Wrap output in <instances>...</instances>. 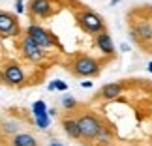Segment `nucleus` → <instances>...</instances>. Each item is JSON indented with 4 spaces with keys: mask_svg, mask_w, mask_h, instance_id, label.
I'll return each instance as SVG.
<instances>
[{
    "mask_svg": "<svg viewBox=\"0 0 152 146\" xmlns=\"http://www.w3.org/2000/svg\"><path fill=\"white\" fill-rule=\"evenodd\" d=\"M150 92H152V86H150Z\"/></svg>",
    "mask_w": 152,
    "mask_h": 146,
    "instance_id": "obj_28",
    "label": "nucleus"
},
{
    "mask_svg": "<svg viewBox=\"0 0 152 146\" xmlns=\"http://www.w3.org/2000/svg\"><path fill=\"white\" fill-rule=\"evenodd\" d=\"M130 36L139 43H152V21H148V19L132 21Z\"/></svg>",
    "mask_w": 152,
    "mask_h": 146,
    "instance_id": "obj_7",
    "label": "nucleus"
},
{
    "mask_svg": "<svg viewBox=\"0 0 152 146\" xmlns=\"http://www.w3.org/2000/svg\"><path fill=\"white\" fill-rule=\"evenodd\" d=\"M2 81L4 84L11 86V88H17V86H23L26 81V73L23 71V68L17 62H6L2 68Z\"/></svg>",
    "mask_w": 152,
    "mask_h": 146,
    "instance_id": "obj_5",
    "label": "nucleus"
},
{
    "mask_svg": "<svg viewBox=\"0 0 152 146\" xmlns=\"http://www.w3.org/2000/svg\"><path fill=\"white\" fill-rule=\"evenodd\" d=\"M34 118H36V127H39V129H47V127H49V118H51V116H49V110H47V113H43V114H38V116H34Z\"/></svg>",
    "mask_w": 152,
    "mask_h": 146,
    "instance_id": "obj_16",
    "label": "nucleus"
},
{
    "mask_svg": "<svg viewBox=\"0 0 152 146\" xmlns=\"http://www.w3.org/2000/svg\"><path fill=\"white\" fill-rule=\"evenodd\" d=\"M69 69H72V73L77 75V77H94V75L100 73V62L92 56L79 54L69 64Z\"/></svg>",
    "mask_w": 152,
    "mask_h": 146,
    "instance_id": "obj_2",
    "label": "nucleus"
},
{
    "mask_svg": "<svg viewBox=\"0 0 152 146\" xmlns=\"http://www.w3.org/2000/svg\"><path fill=\"white\" fill-rule=\"evenodd\" d=\"M62 107L66 110H73L75 107H77V99H75L73 96H64L62 97Z\"/></svg>",
    "mask_w": 152,
    "mask_h": 146,
    "instance_id": "obj_18",
    "label": "nucleus"
},
{
    "mask_svg": "<svg viewBox=\"0 0 152 146\" xmlns=\"http://www.w3.org/2000/svg\"><path fill=\"white\" fill-rule=\"evenodd\" d=\"M47 88H49L51 92H53V90H56V86H55V81H51V83L47 84Z\"/></svg>",
    "mask_w": 152,
    "mask_h": 146,
    "instance_id": "obj_22",
    "label": "nucleus"
},
{
    "mask_svg": "<svg viewBox=\"0 0 152 146\" xmlns=\"http://www.w3.org/2000/svg\"><path fill=\"white\" fill-rule=\"evenodd\" d=\"M0 32H2V38H19L21 36V25H19L17 15L2 11L0 13Z\"/></svg>",
    "mask_w": 152,
    "mask_h": 146,
    "instance_id": "obj_8",
    "label": "nucleus"
},
{
    "mask_svg": "<svg viewBox=\"0 0 152 146\" xmlns=\"http://www.w3.org/2000/svg\"><path fill=\"white\" fill-rule=\"evenodd\" d=\"M47 105H45V101L43 99H38V101H34V105H32V114L34 116H38V114H43V113H47Z\"/></svg>",
    "mask_w": 152,
    "mask_h": 146,
    "instance_id": "obj_17",
    "label": "nucleus"
},
{
    "mask_svg": "<svg viewBox=\"0 0 152 146\" xmlns=\"http://www.w3.org/2000/svg\"><path fill=\"white\" fill-rule=\"evenodd\" d=\"M55 86H56V90H60V92L68 90V84L64 83V81H58V79H55Z\"/></svg>",
    "mask_w": 152,
    "mask_h": 146,
    "instance_id": "obj_19",
    "label": "nucleus"
},
{
    "mask_svg": "<svg viewBox=\"0 0 152 146\" xmlns=\"http://www.w3.org/2000/svg\"><path fill=\"white\" fill-rule=\"evenodd\" d=\"M111 141H113V133H111L107 127H103V131L96 137L98 146H107V144H111Z\"/></svg>",
    "mask_w": 152,
    "mask_h": 146,
    "instance_id": "obj_15",
    "label": "nucleus"
},
{
    "mask_svg": "<svg viewBox=\"0 0 152 146\" xmlns=\"http://www.w3.org/2000/svg\"><path fill=\"white\" fill-rule=\"evenodd\" d=\"M15 11H17V13H25V0H17Z\"/></svg>",
    "mask_w": 152,
    "mask_h": 146,
    "instance_id": "obj_20",
    "label": "nucleus"
},
{
    "mask_svg": "<svg viewBox=\"0 0 152 146\" xmlns=\"http://www.w3.org/2000/svg\"><path fill=\"white\" fill-rule=\"evenodd\" d=\"M107 146H111V144H107Z\"/></svg>",
    "mask_w": 152,
    "mask_h": 146,
    "instance_id": "obj_29",
    "label": "nucleus"
},
{
    "mask_svg": "<svg viewBox=\"0 0 152 146\" xmlns=\"http://www.w3.org/2000/svg\"><path fill=\"white\" fill-rule=\"evenodd\" d=\"M26 11L36 19H47L53 13V4L51 0H30V4L26 6Z\"/></svg>",
    "mask_w": 152,
    "mask_h": 146,
    "instance_id": "obj_9",
    "label": "nucleus"
},
{
    "mask_svg": "<svg viewBox=\"0 0 152 146\" xmlns=\"http://www.w3.org/2000/svg\"><path fill=\"white\" fill-rule=\"evenodd\" d=\"M25 34H28L30 38H34V39H36V43H38V45H42L43 49H53V47L56 45V38L53 36L49 30H45L43 26L36 25V23L28 25V26H26V30H25Z\"/></svg>",
    "mask_w": 152,
    "mask_h": 146,
    "instance_id": "obj_6",
    "label": "nucleus"
},
{
    "mask_svg": "<svg viewBox=\"0 0 152 146\" xmlns=\"http://www.w3.org/2000/svg\"><path fill=\"white\" fill-rule=\"evenodd\" d=\"M120 49L124 51V52H126V51H130V47H128V43H122V45H120Z\"/></svg>",
    "mask_w": 152,
    "mask_h": 146,
    "instance_id": "obj_24",
    "label": "nucleus"
},
{
    "mask_svg": "<svg viewBox=\"0 0 152 146\" xmlns=\"http://www.w3.org/2000/svg\"><path fill=\"white\" fill-rule=\"evenodd\" d=\"M2 131L4 135H17L19 133V124L13 120H4L2 122Z\"/></svg>",
    "mask_w": 152,
    "mask_h": 146,
    "instance_id": "obj_14",
    "label": "nucleus"
},
{
    "mask_svg": "<svg viewBox=\"0 0 152 146\" xmlns=\"http://www.w3.org/2000/svg\"><path fill=\"white\" fill-rule=\"evenodd\" d=\"M49 146H64V144H62V142H58V141H53Z\"/></svg>",
    "mask_w": 152,
    "mask_h": 146,
    "instance_id": "obj_25",
    "label": "nucleus"
},
{
    "mask_svg": "<svg viewBox=\"0 0 152 146\" xmlns=\"http://www.w3.org/2000/svg\"><path fill=\"white\" fill-rule=\"evenodd\" d=\"M77 21H79L81 30L86 34H92V36H96V34L105 30V21L102 19V15H98L92 9H83L77 15Z\"/></svg>",
    "mask_w": 152,
    "mask_h": 146,
    "instance_id": "obj_3",
    "label": "nucleus"
},
{
    "mask_svg": "<svg viewBox=\"0 0 152 146\" xmlns=\"http://www.w3.org/2000/svg\"><path fill=\"white\" fill-rule=\"evenodd\" d=\"M62 129L64 133L69 137V139H73V141H81V129H79V124H77V118H62Z\"/></svg>",
    "mask_w": 152,
    "mask_h": 146,
    "instance_id": "obj_12",
    "label": "nucleus"
},
{
    "mask_svg": "<svg viewBox=\"0 0 152 146\" xmlns=\"http://www.w3.org/2000/svg\"><path fill=\"white\" fill-rule=\"evenodd\" d=\"M58 113H56V109L55 107H53V109H49V116H56Z\"/></svg>",
    "mask_w": 152,
    "mask_h": 146,
    "instance_id": "obj_23",
    "label": "nucleus"
},
{
    "mask_svg": "<svg viewBox=\"0 0 152 146\" xmlns=\"http://www.w3.org/2000/svg\"><path fill=\"white\" fill-rule=\"evenodd\" d=\"M122 90H124V86L120 83H107V84L102 86L98 96L102 99H105V101H111V99H116L118 96H122Z\"/></svg>",
    "mask_w": 152,
    "mask_h": 146,
    "instance_id": "obj_11",
    "label": "nucleus"
},
{
    "mask_svg": "<svg viewBox=\"0 0 152 146\" xmlns=\"http://www.w3.org/2000/svg\"><path fill=\"white\" fill-rule=\"evenodd\" d=\"M147 9H148V11H150V13H152V6H148V8H147Z\"/></svg>",
    "mask_w": 152,
    "mask_h": 146,
    "instance_id": "obj_27",
    "label": "nucleus"
},
{
    "mask_svg": "<svg viewBox=\"0 0 152 146\" xmlns=\"http://www.w3.org/2000/svg\"><path fill=\"white\" fill-rule=\"evenodd\" d=\"M81 88H92V81H81Z\"/></svg>",
    "mask_w": 152,
    "mask_h": 146,
    "instance_id": "obj_21",
    "label": "nucleus"
},
{
    "mask_svg": "<svg viewBox=\"0 0 152 146\" xmlns=\"http://www.w3.org/2000/svg\"><path fill=\"white\" fill-rule=\"evenodd\" d=\"M96 47L100 49V52L103 56H115V45H113L111 34L107 30L96 34Z\"/></svg>",
    "mask_w": 152,
    "mask_h": 146,
    "instance_id": "obj_10",
    "label": "nucleus"
},
{
    "mask_svg": "<svg viewBox=\"0 0 152 146\" xmlns=\"http://www.w3.org/2000/svg\"><path fill=\"white\" fill-rule=\"evenodd\" d=\"M77 124H79V129H81V139L86 142H92L96 141V137L103 131V122L98 118L94 113H83L77 116Z\"/></svg>",
    "mask_w": 152,
    "mask_h": 146,
    "instance_id": "obj_1",
    "label": "nucleus"
},
{
    "mask_svg": "<svg viewBox=\"0 0 152 146\" xmlns=\"http://www.w3.org/2000/svg\"><path fill=\"white\" fill-rule=\"evenodd\" d=\"M19 49H21V54L30 62H42V60H45V54H47V52H45L47 49H43L42 45H38L36 39L30 38L28 34H25V36L21 38Z\"/></svg>",
    "mask_w": 152,
    "mask_h": 146,
    "instance_id": "obj_4",
    "label": "nucleus"
},
{
    "mask_svg": "<svg viewBox=\"0 0 152 146\" xmlns=\"http://www.w3.org/2000/svg\"><path fill=\"white\" fill-rule=\"evenodd\" d=\"M10 144L11 146H38V141L30 133H17V135L10 137Z\"/></svg>",
    "mask_w": 152,
    "mask_h": 146,
    "instance_id": "obj_13",
    "label": "nucleus"
},
{
    "mask_svg": "<svg viewBox=\"0 0 152 146\" xmlns=\"http://www.w3.org/2000/svg\"><path fill=\"white\" fill-rule=\"evenodd\" d=\"M148 71L152 73V62H148Z\"/></svg>",
    "mask_w": 152,
    "mask_h": 146,
    "instance_id": "obj_26",
    "label": "nucleus"
}]
</instances>
